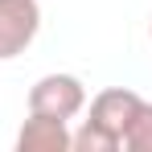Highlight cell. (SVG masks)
<instances>
[{"mask_svg": "<svg viewBox=\"0 0 152 152\" xmlns=\"http://www.w3.org/2000/svg\"><path fill=\"white\" fill-rule=\"evenodd\" d=\"M29 111L70 124L74 115L86 111V82H82L78 74H66V70L41 74L33 86H29Z\"/></svg>", "mask_w": 152, "mask_h": 152, "instance_id": "1", "label": "cell"}, {"mask_svg": "<svg viewBox=\"0 0 152 152\" xmlns=\"http://www.w3.org/2000/svg\"><path fill=\"white\" fill-rule=\"evenodd\" d=\"M41 4L37 0H0V62H12L37 41Z\"/></svg>", "mask_w": 152, "mask_h": 152, "instance_id": "2", "label": "cell"}, {"mask_svg": "<svg viewBox=\"0 0 152 152\" xmlns=\"http://www.w3.org/2000/svg\"><path fill=\"white\" fill-rule=\"evenodd\" d=\"M124 144L111 136V132H103L99 124H91V119H82L78 132H70V152H119Z\"/></svg>", "mask_w": 152, "mask_h": 152, "instance_id": "5", "label": "cell"}, {"mask_svg": "<svg viewBox=\"0 0 152 152\" xmlns=\"http://www.w3.org/2000/svg\"><path fill=\"white\" fill-rule=\"evenodd\" d=\"M127 152H152V103H140V111L132 115V124L124 132Z\"/></svg>", "mask_w": 152, "mask_h": 152, "instance_id": "6", "label": "cell"}, {"mask_svg": "<svg viewBox=\"0 0 152 152\" xmlns=\"http://www.w3.org/2000/svg\"><path fill=\"white\" fill-rule=\"evenodd\" d=\"M17 152H70V124L29 111V119L17 132Z\"/></svg>", "mask_w": 152, "mask_h": 152, "instance_id": "4", "label": "cell"}, {"mask_svg": "<svg viewBox=\"0 0 152 152\" xmlns=\"http://www.w3.org/2000/svg\"><path fill=\"white\" fill-rule=\"evenodd\" d=\"M140 103L144 99H140L132 86H107V91H99V95L91 99L86 119L99 124L103 132H111V136L124 144V132H127V124H132V115L140 111Z\"/></svg>", "mask_w": 152, "mask_h": 152, "instance_id": "3", "label": "cell"}, {"mask_svg": "<svg viewBox=\"0 0 152 152\" xmlns=\"http://www.w3.org/2000/svg\"><path fill=\"white\" fill-rule=\"evenodd\" d=\"M148 33H152V25H148Z\"/></svg>", "mask_w": 152, "mask_h": 152, "instance_id": "7", "label": "cell"}]
</instances>
